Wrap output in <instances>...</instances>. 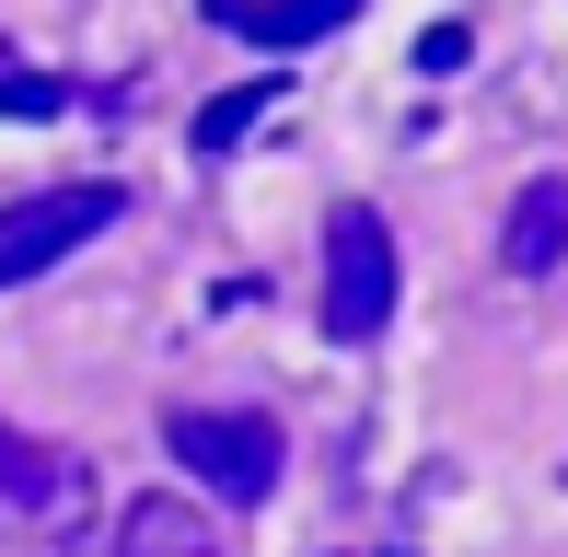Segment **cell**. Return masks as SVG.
Wrapping results in <instances>:
<instances>
[{
    "label": "cell",
    "mask_w": 568,
    "mask_h": 557,
    "mask_svg": "<svg viewBox=\"0 0 568 557\" xmlns=\"http://www.w3.org/2000/svg\"><path fill=\"white\" fill-rule=\"evenodd\" d=\"M314 314H325L337 348L395 325V233H383V210H359V198L325 210V291H314Z\"/></svg>",
    "instance_id": "cell-1"
},
{
    "label": "cell",
    "mask_w": 568,
    "mask_h": 557,
    "mask_svg": "<svg viewBox=\"0 0 568 557\" xmlns=\"http://www.w3.org/2000/svg\"><path fill=\"white\" fill-rule=\"evenodd\" d=\"M116 210H128V186H47L23 210H0V291H23V278H47L59 256H82Z\"/></svg>",
    "instance_id": "cell-2"
},
{
    "label": "cell",
    "mask_w": 568,
    "mask_h": 557,
    "mask_svg": "<svg viewBox=\"0 0 568 557\" xmlns=\"http://www.w3.org/2000/svg\"><path fill=\"white\" fill-rule=\"evenodd\" d=\"M163 442H174V465L210 476L221 499H267V488H278V465H291L267 418H232V407H174V418H163Z\"/></svg>",
    "instance_id": "cell-3"
},
{
    "label": "cell",
    "mask_w": 568,
    "mask_h": 557,
    "mask_svg": "<svg viewBox=\"0 0 568 557\" xmlns=\"http://www.w3.org/2000/svg\"><path fill=\"white\" fill-rule=\"evenodd\" d=\"M105 557H232V546L210 535V512H197V499L151 488V499H128V512H116V546H105Z\"/></svg>",
    "instance_id": "cell-4"
},
{
    "label": "cell",
    "mask_w": 568,
    "mask_h": 557,
    "mask_svg": "<svg viewBox=\"0 0 568 557\" xmlns=\"http://www.w3.org/2000/svg\"><path fill=\"white\" fill-rule=\"evenodd\" d=\"M568 256V174H534L523 198H510V221H499V267L510 278H546Z\"/></svg>",
    "instance_id": "cell-5"
},
{
    "label": "cell",
    "mask_w": 568,
    "mask_h": 557,
    "mask_svg": "<svg viewBox=\"0 0 568 557\" xmlns=\"http://www.w3.org/2000/svg\"><path fill=\"white\" fill-rule=\"evenodd\" d=\"M210 23H232L244 47H314V36H337V23H359V0H210Z\"/></svg>",
    "instance_id": "cell-6"
},
{
    "label": "cell",
    "mask_w": 568,
    "mask_h": 557,
    "mask_svg": "<svg viewBox=\"0 0 568 557\" xmlns=\"http://www.w3.org/2000/svg\"><path fill=\"white\" fill-rule=\"evenodd\" d=\"M0 499H12V512H59L70 499V453H47L36 429L0 418Z\"/></svg>",
    "instance_id": "cell-7"
},
{
    "label": "cell",
    "mask_w": 568,
    "mask_h": 557,
    "mask_svg": "<svg viewBox=\"0 0 568 557\" xmlns=\"http://www.w3.org/2000/svg\"><path fill=\"white\" fill-rule=\"evenodd\" d=\"M267 105H278V82H267V70H255V82H232L221 105H197V129H186V151H197V163H221V151L244 140V129H255V117H267Z\"/></svg>",
    "instance_id": "cell-8"
},
{
    "label": "cell",
    "mask_w": 568,
    "mask_h": 557,
    "mask_svg": "<svg viewBox=\"0 0 568 557\" xmlns=\"http://www.w3.org/2000/svg\"><path fill=\"white\" fill-rule=\"evenodd\" d=\"M59 105H70V82H59V70H12V59H0V117H23V129H47Z\"/></svg>",
    "instance_id": "cell-9"
},
{
    "label": "cell",
    "mask_w": 568,
    "mask_h": 557,
    "mask_svg": "<svg viewBox=\"0 0 568 557\" xmlns=\"http://www.w3.org/2000/svg\"><path fill=\"white\" fill-rule=\"evenodd\" d=\"M464 59H476V36H464V23H429V36H418V70H429V82L464 70Z\"/></svg>",
    "instance_id": "cell-10"
}]
</instances>
